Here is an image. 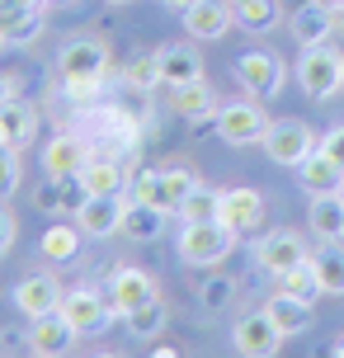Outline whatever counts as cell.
I'll list each match as a JSON object with an SVG mask.
<instances>
[{
	"label": "cell",
	"instance_id": "6da1fadb",
	"mask_svg": "<svg viewBox=\"0 0 344 358\" xmlns=\"http://www.w3.org/2000/svg\"><path fill=\"white\" fill-rule=\"evenodd\" d=\"M175 250L189 268H217L236 250V231L227 222H184Z\"/></svg>",
	"mask_w": 344,
	"mask_h": 358
},
{
	"label": "cell",
	"instance_id": "7a4b0ae2",
	"mask_svg": "<svg viewBox=\"0 0 344 358\" xmlns=\"http://www.w3.org/2000/svg\"><path fill=\"white\" fill-rule=\"evenodd\" d=\"M297 85L311 99L340 94L344 90V52H335L330 43L326 48H302V57H297Z\"/></svg>",
	"mask_w": 344,
	"mask_h": 358
},
{
	"label": "cell",
	"instance_id": "3957f363",
	"mask_svg": "<svg viewBox=\"0 0 344 358\" xmlns=\"http://www.w3.org/2000/svg\"><path fill=\"white\" fill-rule=\"evenodd\" d=\"M264 151H269L273 165L297 170L307 156H316V151H321V137H316L302 118H278V123H269V132H264Z\"/></svg>",
	"mask_w": 344,
	"mask_h": 358
},
{
	"label": "cell",
	"instance_id": "277c9868",
	"mask_svg": "<svg viewBox=\"0 0 344 358\" xmlns=\"http://www.w3.org/2000/svg\"><path fill=\"white\" fill-rule=\"evenodd\" d=\"M222 142L231 146H250V142H264V132H269V113L259 99H231V104L217 108V118H213Z\"/></svg>",
	"mask_w": 344,
	"mask_h": 358
},
{
	"label": "cell",
	"instance_id": "5b68a950",
	"mask_svg": "<svg viewBox=\"0 0 344 358\" xmlns=\"http://www.w3.org/2000/svg\"><path fill=\"white\" fill-rule=\"evenodd\" d=\"M236 80H241V90H245L250 99H273V94L283 90V80H288V66H283V57L255 48V52L236 57Z\"/></svg>",
	"mask_w": 344,
	"mask_h": 358
},
{
	"label": "cell",
	"instance_id": "8992f818",
	"mask_svg": "<svg viewBox=\"0 0 344 358\" xmlns=\"http://www.w3.org/2000/svg\"><path fill=\"white\" fill-rule=\"evenodd\" d=\"M57 66H62V80H99V76H109V43L104 38H71V43H62Z\"/></svg>",
	"mask_w": 344,
	"mask_h": 358
},
{
	"label": "cell",
	"instance_id": "52a82bcc",
	"mask_svg": "<svg viewBox=\"0 0 344 358\" xmlns=\"http://www.w3.org/2000/svg\"><path fill=\"white\" fill-rule=\"evenodd\" d=\"M307 259H311V250L297 231H269L255 241V264L264 268V273H273V278H283L288 268L307 264Z\"/></svg>",
	"mask_w": 344,
	"mask_h": 358
},
{
	"label": "cell",
	"instance_id": "ba28073f",
	"mask_svg": "<svg viewBox=\"0 0 344 358\" xmlns=\"http://www.w3.org/2000/svg\"><path fill=\"white\" fill-rule=\"evenodd\" d=\"M283 330L269 321V311H250V316H241L231 330V344L241 358H273L278 349H283Z\"/></svg>",
	"mask_w": 344,
	"mask_h": 358
},
{
	"label": "cell",
	"instance_id": "9c48e42d",
	"mask_svg": "<svg viewBox=\"0 0 344 358\" xmlns=\"http://www.w3.org/2000/svg\"><path fill=\"white\" fill-rule=\"evenodd\" d=\"M123 213H127L123 194H90L76 213V227L90 241H109V236H123Z\"/></svg>",
	"mask_w": 344,
	"mask_h": 358
},
{
	"label": "cell",
	"instance_id": "30bf717a",
	"mask_svg": "<svg viewBox=\"0 0 344 358\" xmlns=\"http://www.w3.org/2000/svg\"><path fill=\"white\" fill-rule=\"evenodd\" d=\"M90 151L94 146L80 132H57L52 142L43 146V170H48V179H76L90 161Z\"/></svg>",
	"mask_w": 344,
	"mask_h": 358
},
{
	"label": "cell",
	"instance_id": "8fae6325",
	"mask_svg": "<svg viewBox=\"0 0 344 358\" xmlns=\"http://www.w3.org/2000/svg\"><path fill=\"white\" fill-rule=\"evenodd\" d=\"M62 297H66V287L57 283L52 273H29V278H19V283H15V306L29 316V321L62 311Z\"/></svg>",
	"mask_w": 344,
	"mask_h": 358
},
{
	"label": "cell",
	"instance_id": "7c38bea8",
	"mask_svg": "<svg viewBox=\"0 0 344 358\" xmlns=\"http://www.w3.org/2000/svg\"><path fill=\"white\" fill-rule=\"evenodd\" d=\"M156 297H161V292H156V283L146 278L142 268H132V264L113 268V278H109V311L113 316H127V311H137V306L156 302Z\"/></svg>",
	"mask_w": 344,
	"mask_h": 358
},
{
	"label": "cell",
	"instance_id": "4fadbf2b",
	"mask_svg": "<svg viewBox=\"0 0 344 358\" xmlns=\"http://www.w3.org/2000/svg\"><path fill=\"white\" fill-rule=\"evenodd\" d=\"M288 29H292V38H297L302 48H326L330 38L340 34V15L330 10L326 0H311V5H302V10H292Z\"/></svg>",
	"mask_w": 344,
	"mask_h": 358
},
{
	"label": "cell",
	"instance_id": "5bb4252c",
	"mask_svg": "<svg viewBox=\"0 0 344 358\" xmlns=\"http://www.w3.org/2000/svg\"><path fill=\"white\" fill-rule=\"evenodd\" d=\"M231 0H194L189 10H184V34L194 38V43H213V38L231 34Z\"/></svg>",
	"mask_w": 344,
	"mask_h": 358
},
{
	"label": "cell",
	"instance_id": "9a60e30c",
	"mask_svg": "<svg viewBox=\"0 0 344 358\" xmlns=\"http://www.w3.org/2000/svg\"><path fill=\"white\" fill-rule=\"evenodd\" d=\"M62 316L76 325V335H94L113 311H109V297H99L94 287H66V297H62Z\"/></svg>",
	"mask_w": 344,
	"mask_h": 358
},
{
	"label": "cell",
	"instance_id": "2e32d148",
	"mask_svg": "<svg viewBox=\"0 0 344 358\" xmlns=\"http://www.w3.org/2000/svg\"><path fill=\"white\" fill-rule=\"evenodd\" d=\"M76 340H80V335H76V325L66 321L62 311L38 316L34 330H29V349H34V358H66Z\"/></svg>",
	"mask_w": 344,
	"mask_h": 358
},
{
	"label": "cell",
	"instance_id": "e0dca14e",
	"mask_svg": "<svg viewBox=\"0 0 344 358\" xmlns=\"http://www.w3.org/2000/svg\"><path fill=\"white\" fill-rule=\"evenodd\" d=\"M156 62H161V80L170 90L203 80V57H199V48H194V43H165L161 52H156Z\"/></svg>",
	"mask_w": 344,
	"mask_h": 358
},
{
	"label": "cell",
	"instance_id": "ac0fdd59",
	"mask_svg": "<svg viewBox=\"0 0 344 358\" xmlns=\"http://www.w3.org/2000/svg\"><path fill=\"white\" fill-rule=\"evenodd\" d=\"M38 34H43V5L38 0H24V5L0 15V43L5 48H29Z\"/></svg>",
	"mask_w": 344,
	"mask_h": 358
},
{
	"label": "cell",
	"instance_id": "d6986e66",
	"mask_svg": "<svg viewBox=\"0 0 344 358\" xmlns=\"http://www.w3.org/2000/svg\"><path fill=\"white\" fill-rule=\"evenodd\" d=\"M199 189V179L189 175V170H180V165H170V170H161L156 175V189H151V208H161V213H170V217H180V208H184V198Z\"/></svg>",
	"mask_w": 344,
	"mask_h": 358
},
{
	"label": "cell",
	"instance_id": "ffe728a7",
	"mask_svg": "<svg viewBox=\"0 0 344 358\" xmlns=\"http://www.w3.org/2000/svg\"><path fill=\"white\" fill-rule=\"evenodd\" d=\"M259 217H264V198L255 194V189H222V222H227L236 236L255 231Z\"/></svg>",
	"mask_w": 344,
	"mask_h": 358
},
{
	"label": "cell",
	"instance_id": "44dd1931",
	"mask_svg": "<svg viewBox=\"0 0 344 358\" xmlns=\"http://www.w3.org/2000/svg\"><path fill=\"white\" fill-rule=\"evenodd\" d=\"M34 132H38V108L34 104H24V99L0 104V146L24 151V146L34 142Z\"/></svg>",
	"mask_w": 344,
	"mask_h": 358
},
{
	"label": "cell",
	"instance_id": "7402d4cb",
	"mask_svg": "<svg viewBox=\"0 0 344 358\" xmlns=\"http://www.w3.org/2000/svg\"><path fill=\"white\" fill-rule=\"evenodd\" d=\"M80 184H85V194H123L127 170H123L118 156H109V151H90V161H85V170H80Z\"/></svg>",
	"mask_w": 344,
	"mask_h": 358
},
{
	"label": "cell",
	"instance_id": "603a6c76",
	"mask_svg": "<svg viewBox=\"0 0 344 358\" xmlns=\"http://www.w3.org/2000/svg\"><path fill=\"white\" fill-rule=\"evenodd\" d=\"M297 179H302V189H307L311 198H321V194H340V189H344V170L330 161L326 151H316V156H307V161L297 165Z\"/></svg>",
	"mask_w": 344,
	"mask_h": 358
},
{
	"label": "cell",
	"instance_id": "cb8c5ba5",
	"mask_svg": "<svg viewBox=\"0 0 344 358\" xmlns=\"http://www.w3.org/2000/svg\"><path fill=\"white\" fill-rule=\"evenodd\" d=\"M165 222H170V213H161V208H151V203H127L123 236H127V241H137V245H151V241H161V236H165Z\"/></svg>",
	"mask_w": 344,
	"mask_h": 358
},
{
	"label": "cell",
	"instance_id": "d4e9b609",
	"mask_svg": "<svg viewBox=\"0 0 344 358\" xmlns=\"http://www.w3.org/2000/svg\"><path fill=\"white\" fill-rule=\"evenodd\" d=\"M311 268L326 297H344V241H321V250H311Z\"/></svg>",
	"mask_w": 344,
	"mask_h": 358
},
{
	"label": "cell",
	"instance_id": "484cf974",
	"mask_svg": "<svg viewBox=\"0 0 344 358\" xmlns=\"http://www.w3.org/2000/svg\"><path fill=\"white\" fill-rule=\"evenodd\" d=\"M217 90L208 85V80H194V85H180L175 90V113L180 118H189V123H199V118H217Z\"/></svg>",
	"mask_w": 344,
	"mask_h": 358
},
{
	"label": "cell",
	"instance_id": "4316f807",
	"mask_svg": "<svg viewBox=\"0 0 344 358\" xmlns=\"http://www.w3.org/2000/svg\"><path fill=\"white\" fill-rule=\"evenodd\" d=\"M264 311H269V321L278 325L283 335H302V330H311V302H302V297L273 292L269 302H264Z\"/></svg>",
	"mask_w": 344,
	"mask_h": 358
},
{
	"label": "cell",
	"instance_id": "83f0119b",
	"mask_svg": "<svg viewBox=\"0 0 344 358\" xmlns=\"http://www.w3.org/2000/svg\"><path fill=\"white\" fill-rule=\"evenodd\" d=\"M231 15L245 34H269L283 24V5L278 0H231Z\"/></svg>",
	"mask_w": 344,
	"mask_h": 358
},
{
	"label": "cell",
	"instance_id": "f1b7e54d",
	"mask_svg": "<svg viewBox=\"0 0 344 358\" xmlns=\"http://www.w3.org/2000/svg\"><path fill=\"white\" fill-rule=\"evenodd\" d=\"M311 231L321 241H344V198L340 194H321L311 198Z\"/></svg>",
	"mask_w": 344,
	"mask_h": 358
},
{
	"label": "cell",
	"instance_id": "f546056e",
	"mask_svg": "<svg viewBox=\"0 0 344 358\" xmlns=\"http://www.w3.org/2000/svg\"><path fill=\"white\" fill-rule=\"evenodd\" d=\"M80 227H66V222H52L48 231H43V255L52 259V264H71L76 255H80Z\"/></svg>",
	"mask_w": 344,
	"mask_h": 358
},
{
	"label": "cell",
	"instance_id": "4dcf8cb0",
	"mask_svg": "<svg viewBox=\"0 0 344 358\" xmlns=\"http://www.w3.org/2000/svg\"><path fill=\"white\" fill-rule=\"evenodd\" d=\"M123 85H127V90H137V94H151L156 85H165L156 52H137V57H132V62L123 66Z\"/></svg>",
	"mask_w": 344,
	"mask_h": 358
},
{
	"label": "cell",
	"instance_id": "1f68e13d",
	"mask_svg": "<svg viewBox=\"0 0 344 358\" xmlns=\"http://www.w3.org/2000/svg\"><path fill=\"white\" fill-rule=\"evenodd\" d=\"M123 321H127V335H137V340H156V335L165 330V321H170V311H165V302L156 297V302H146V306H137V311H127Z\"/></svg>",
	"mask_w": 344,
	"mask_h": 358
},
{
	"label": "cell",
	"instance_id": "d6a6232c",
	"mask_svg": "<svg viewBox=\"0 0 344 358\" xmlns=\"http://www.w3.org/2000/svg\"><path fill=\"white\" fill-rule=\"evenodd\" d=\"M180 222H222V194H217V189H208V184H199L194 194L184 198Z\"/></svg>",
	"mask_w": 344,
	"mask_h": 358
},
{
	"label": "cell",
	"instance_id": "836d02e7",
	"mask_svg": "<svg viewBox=\"0 0 344 358\" xmlns=\"http://www.w3.org/2000/svg\"><path fill=\"white\" fill-rule=\"evenodd\" d=\"M278 292H288V297H302V302H316V297H326V292H321V278H316V268H311V259H307V264H297V268H288V273L278 278Z\"/></svg>",
	"mask_w": 344,
	"mask_h": 358
},
{
	"label": "cell",
	"instance_id": "e575fe53",
	"mask_svg": "<svg viewBox=\"0 0 344 358\" xmlns=\"http://www.w3.org/2000/svg\"><path fill=\"white\" fill-rule=\"evenodd\" d=\"M19 179H24V161H19L15 146H0V198L19 194Z\"/></svg>",
	"mask_w": 344,
	"mask_h": 358
},
{
	"label": "cell",
	"instance_id": "d590c367",
	"mask_svg": "<svg viewBox=\"0 0 344 358\" xmlns=\"http://www.w3.org/2000/svg\"><path fill=\"white\" fill-rule=\"evenodd\" d=\"M104 85H109V76H99V80H66V99L80 108L104 104Z\"/></svg>",
	"mask_w": 344,
	"mask_h": 358
},
{
	"label": "cell",
	"instance_id": "8d00e7d4",
	"mask_svg": "<svg viewBox=\"0 0 344 358\" xmlns=\"http://www.w3.org/2000/svg\"><path fill=\"white\" fill-rule=\"evenodd\" d=\"M231 297H236L231 278H208V283H203V311H222Z\"/></svg>",
	"mask_w": 344,
	"mask_h": 358
},
{
	"label": "cell",
	"instance_id": "74e56055",
	"mask_svg": "<svg viewBox=\"0 0 344 358\" xmlns=\"http://www.w3.org/2000/svg\"><path fill=\"white\" fill-rule=\"evenodd\" d=\"M156 175H161V170H137V175L127 179V189H132V203H146V198H151V189H156Z\"/></svg>",
	"mask_w": 344,
	"mask_h": 358
},
{
	"label": "cell",
	"instance_id": "f35d334b",
	"mask_svg": "<svg viewBox=\"0 0 344 358\" xmlns=\"http://www.w3.org/2000/svg\"><path fill=\"white\" fill-rule=\"evenodd\" d=\"M321 151H326L330 161H335V165L344 170V123H340V127H330L326 137H321Z\"/></svg>",
	"mask_w": 344,
	"mask_h": 358
},
{
	"label": "cell",
	"instance_id": "ab89813d",
	"mask_svg": "<svg viewBox=\"0 0 344 358\" xmlns=\"http://www.w3.org/2000/svg\"><path fill=\"white\" fill-rule=\"evenodd\" d=\"M15 241H19V222H15V217H10V213H5V208H0V255L10 250Z\"/></svg>",
	"mask_w": 344,
	"mask_h": 358
},
{
	"label": "cell",
	"instance_id": "60d3db41",
	"mask_svg": "<svg viewBox=\"0 0 344 358\" xmlns=\"http://www.w3.org/2000/svg\"><path fill=\"white\" fill-rule=\"evenodd\" d=\"M10 99H19V80L15 76H0V104H10Z\"/></svg>",
	"mask_w": 344,
	"mask_h": 358
},
{
	"label": "cell",
	"instance_id": "b9f144b4",
	"mask_svg": "<svg viewBox=\"0 0 344 358\" xmlns=\"http://www.w3.org/2000/svg\"><path fill=\"white\" fill-rule=\"evenodd\" d=\"M43 10H66V5H80V0H38Z\"/></svg>",
	"mask_w": 344,
	"mask_h": 358
},
{
	"label": "cell",
	"instance_id": "7bdbcfd3",
	"mask_svg": "<svg viewBox=\"0 0 344 358\" xmlns=\"http://www.w3.org/2000/svg\"><path fill=\"white\" fill-rule=\"evenodd\" d=\"M151 358H184V354H180V349H170V344H165V349H156Z\"/></svg>",
	"mask_w": 344,
	"mask_h": 358
},
{
	"label": "cell",
	"instance_id": "ee69618b",
	"mask_svg": "<svg viewBox=\"0 0 344 358\" xmlns=\"http://www.w3.org/2000/svg\"><path fill=\"white\" fill-rule=\"evenodd\" d=\"M165 5H170V10H180V15H184V10H189L194 0H165Z\"/></svg>",
	"mask_w": 344,
	"mask_h": 358
},
{
	"label": "cell",
	"instance_id": "f6af8a7d",
	"mask_svg": "<svg viewBox=\"0 0 344 358\" xmlns=\"http://www.w3.org/2000/svg\"><path fill=\"white\" fill-rule=\"evenodd\" d=\"M15 5H24V0H0V15H5V10H15Z\"/></svg>",
	"mask_w": 344,
	"mask_h": 358
},
{
	"label": "cell",
	"instance_id": "bcb514c9",
	"mask_svg": "<svg viewBox=\"0 0 344 358\" xmlns=\"http://www.w3.org/2000/svg\"><path fill=\"white\" fill-rule=\"evenodd\" d=\"M326 5H330V10H344V0H326Z\"/></svg>",
	"mask_w": 344,
	"mask_h": 358
},
{
	"label": "cell",
	"instance_id": "7dc6e473",
	"mask_svg": "<svg viewBox=\"0 0 344 358\" xmlns=\"http://www.w3.org/2000/svg\"><path fill=\"white\" fill-rule=\"evenodd\" d=\"M90 358H123V354H90Z\"/></svg>",
	"mask_w": 344,
	"mask_h": 358
},
{
	"label": "cell",
	"instance_id": "c3c4849f",
	"mask_svg": "<svg viewBox=\"0 0 344 358\" xmlns=\"http://www.w3.org/2000/svg\"><path fill=\"white\" fill-rule=\"evenodd\" d=\"M335 15H340V34H344V10H335Z\"/></svg>",
	"mask_w": 344,
	"mask_h": 358
},
{
	"label": "cell",
	"instance_id": "681fc988",
	"mask_svg": "<svg viewBox=\"0 0 344 358\" xmlns=\"http://www.w3.org/2000/svg\"><path fill=\"white\" fill-rule=\"evenodd\" d=\"M335 358H344V340H340V349H335Z\"/></svg>",
	"mask_w": 344,
	"mask_h": 358
},
{
	"label": "cell",
	"instance_id": "f907efd6",
	"mask_svg": "<svg viewBox=\"0 0 344 358\" xmlns=\"http://www.w3.org/2000/svg\"><path fill=\"white\" fill-rule=\"evenodd\" d=\"M109 5H127V0H109Z\"/></svg>",
	"mask_w": 344,
	"mask_h": 358
},
{
	"label": "cell",
	"instance_id": "816d5d0a",
	"mask_svg": "<svg viewBox=\"0 0 344 358\" xmlns=\"http://www.w3.org/2000/svg\"><path fill=\"white\" fill-rule=\"evenodd\" d=\"M340 198H344V189H340Z\"/></svg>",
	"mask_w": 344,
	"mask_h": 358
}]
</instances>
